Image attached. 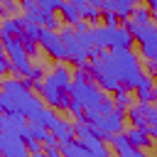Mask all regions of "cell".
I'll list each match as a JSON object with an SVG mask.
<instances>
[{
  "label": "cell",
  "mask_w": 157,
  "mask_h": 157,
  "mask_svg": "<svg viewBox=\"0 0 157 157\" xmlns=\"http://www.w3.org/2000/svg\"><path fill=\"white\" fill-rule=\"evenodd\" d=\"M91 64L128 91H135L137 83L145 78L142 61L137 59L132 49H103L101 56L93 59Z\"/></svg>",
  "instance_id": "cell-1"
},
{
  "label": "cell",
  "mask_w": 157,
  "mask_h": 157,
  "mask_svg": "<svg viewBox=\"0 0 157 157\" xmlns=\"http://www.w3.org/2000/svg\"><path fill=\"white\" fill-rule=\"evenodd\" d=\"M0 91L5 93L7 98V105H5V118H12V115H22L27 120H32L37 115V110L44 105L42 98L25 83V78H17V76H7V78H0Z\"/></svg>",
  "instance_id": "cell-2"
},
{
  "label": "cell",
  "mask_w": 157,
  "mask_h": 157,
  "mask_svg": "<svg viewBox=\"0 0 157 157\" xmlns=\"http://www.w3.org/2000/svg\"><path fill=\"white\" fill-rule=\"evenodd\" d=\"M123 27L130 32L132 42H137L140 56H142L145 61H155V59H157V29H155L152 20L145 22V25H135L132 20H125Z\"/></svg>",
  "instance_id": "cell-3"
},
{
  "label": "cell",
  "mask_w": 157,
  "mask_h": 157,
  "mask_svg": "<svg viewBox=\"0 0 157 157\" xmlns=\"http://www.w3.org/2000/svg\"><path fill=\"white\" fill-rule=\"evenodd\" d=\"M59 37L64 42L66 49V61H74L76 66H83L88 61V52H91V42L86 32H76L74 27H61Z\"/></svg>",
  "instance_id": "cell-4"
},
{
  "label": "cell",
  "mask_w": 157,
  "mask_h": 157,
  "mask_svg": "<svg viewBox=\"0 0 157 157\" xmlns=\"http://www.w3.org/2000/svg\"><path fill=\"white\" fill-rule=\"evenodd\" d=\"M69 98H71L76 105H81L83 110H96V108L103 103V98H108V96H105V91H101L91 78H83V81L71 78V83H69Z\"/></svg>",
  "instance_id": "cell-5"
},
{
  "label": "cell",
  "mask_w": 157,
  "mask_h": 157,
  "mask_svg": "<svg viewBox=\"0 0 157 157\" xmlns=\"http://www.w3.org/2000/svg\"><path fill=\"white\" fill-rule=\"evenodd\" d=\"M83 120L91 123L101 135H115V132H123L125 130V110L123 108H113L108 113H96V110H86L83 113Z\"/></svg>",
  "instance_id": "cell-6"
},
{
  "label": "cell",
  "mask_w": 157,
  "mask_h": 157,
  "mask_svg": "<svg viewBox=\"0 0 157 157\" xmlns=\"http://www.w3.org/2000/svg\"><path fill=\"white\" fill-rule=\"evenodd\" d=\"M125 120L132 123V128H147V125H157V110L152 103H140L132 101L125 108Z\"/></svg>",
  "instance_id": "cell-7"
},
{
  "label": "cell",
  "mask_w": 157,
  "mask_h": 157,
  "mask_svg": "<svg viewBox=\"0 0 157 157\" xmlns=\"http://www.w3.org/2000/svg\"><path fill=\"white\" fill-rule=\"evenodd\" d=\"M37 44H39L52 59H56V61H66V49H64V42H61V37H59L56 29H44V27H39Z\"/></svg>",
  "instance_id": "cell-8"
},
{
  "label": "cell",
  "mask_w": 157,
  "mask_h": 157,
  "mask_svg": "<svg viewBox=\"0 0 157 157\" xmlns=\"http://www.w3.org/2000/svg\"><path fill=\"white\" fill-rule=\"evenodd\" d=\"M42 81L49 83V86H54V88H64V91H69V83H71V69H69L64 61H56V64L44 74Z\"/></svg>",
  "instance_id": "cell-9"
},
{
  "label": "cell",
  "mask_w": 157,
  "mask_h": 157,
  "mask_svg": "<svg viewBox=\"0 0 157 157\" xmlns=\"http://www.w3.org/2000/svg\"><path fill=\"white\" fill-rule=\"evenodd\" d=\"M123 135L128 137L132 150H150L152 147V135L147 132V128H130V130H123Z\"/></svg>",
  "instance_id": "cell-10"
},
{
  "label": "cell",
  "mask_w": 157,
  "mask_h": 157,
  "mask_svg": "<svg viewBox=\"0 0 157 157\" xmlns=\"http://www.w3.org/2000/svg\"><path fill=\"white\" fill-rule=\"evenodd\" d=\"M108 49H132V37H130V32L123 25L110 27V32H108Z\"/></svg>",
  "instance_id": "cell-11"
},
{
  "label": "cell",
  "mask_w": 157,
  "mask_h": 157,
  "mask_svg": "<svg viewBox=\"0 0 157 157\" xmlns=\"http://www.w3.org/2000/svg\"><path fill=\"white\" fill-rule=\"evenodd\" d=\"M25 27V17L22 15H15V17H2L0 20V39L5 37H17Z\"/></svg>",
  "instance_id": "cell-12"
},
{
  "label": "cell",
  "mask_w": 157,
  "mask_h": 157,
  "mask_svg": "<svg viewBox=\"0 0 157 157\" xmlns=\"http://www.w3.org/2000/svg\"><path fill=\"white\" fill-rule=\"evenodd\" d=\"M59 155L61 157H88V152L78 137H69V140L59 142Z\"/></svg>",
  "instance_id": "cell-13"
},
{
  "label": "cell",
  "mask_w": 157,
  "mask_h": 157,
  "mask_svg": "<svg viewBox=\"0 0 157 157\" xmlns=\"http://www.w3.org/2000/svg\"><path fill=\"white\" fill-rule=\"evenodd\" d=\"M49 132H52V137H56L59 142H64V140L74 137V125H71L69 120H64V118L56 115V120L49 125Z\"/></svg>",
  "instance_id": "cell-14"
},
{
  "label": "cell",
  "mask_w": 157,
  "mask_h": 157,
  "mask_svg": "<svg viewBox=\"0 0 157 157\" xmlns=\"http://www.w3.org/2000/svg\"><path fill=\"white\" fill-rule=\"evenodd\" d=\"M137 101L140 103H152L155 101V81H152V76H147L145 74V78L137 83Z\"/></svg>",
  "instance_id": "cell-15"
},
{
  "label": "cell",
  "mask_w": 157,
  "mask_h": 157,
  "mask_svg": "<svg viewBox=\"0 0 157 157\" xmlns=\"http://www.w3.org/2000/svg\"><path fill=\"white\" fill-rule=\"evenodd\" d=\"M103 140H105V145L110 147V152H115V155H123V152H128V150H130V142H128V137H125L123 132L103 135Z\"/></svg>",
  "instance_id": "cell-16"
},
{
  "label": "cell",
  "mask_w": 157,
  "mask_h": 157,
  "mask_svg": "<svg viewBox=\"0 0 157 157\" xmlns=\"http://www.w3.org/2000/svg\"><path fill=\"white\" fill-rule=\"evenodd\" d=\"M132 5H135V0H108V2H105V10L115 12V15H118V20H128V17H130Z\"/></svg>",
  "instance_id": "cell-17"
},
{
  "label": "cell",
  "mask_w": 157,
  "mask_h": 157,
  "mask_svg": "<svg viewBox=\"0 0 157 157\" xmlns=\"http://www.w3.org/2000/svg\"><path fill=\"white\" fill-rule=\"evenodd\" d=\"M130 20H132L135 25H145V22L152 20V10H150L147 5H142V2H135L132 10H130Z\"/></svg>",
  "instance_id": "cell-18"
},
{
  "label": "cell",
  "mask_w": 157,
  "mask_h": 157,
  "mask_svg": "<svg viewBox=\"0 0 157 157\" xmlns=\"http://www.w3.org/2000/svg\"><path fill=\"white\" fill-rule=\"evenodd\" d=\"M59 12H61V20H64V22H66L69 27H74V25H76V22L81 20V17H78V10H76V7L71 5V2H66V0H64V2L59 5Z\"/></svg>",
  "instance_id": "cell-19"
},
{
  "label": "cell",
  "mask_w": 157,
  "mask_h": 157,
  "mask_svg": "<svg viewBox=\"0 0 157 157\" xmlns=\"http://www.w3.org/2000/svg\"><path fill=\"white\" fill-rule=\"evenodd\" d=\"M110 101H113V103H115L118 108H123V110H125V108H128V105L132 103V96H130V91H128V88L118 86V88L113 91V98H110Z\"/></svg>",
  "instance_id": "cell-20"
},
{
  "label": "cell",
  "mask_w": 157,
  "mask_h": 157,
  "mask_svg": "<svg viewBox=\"0 0 157 157\" xmlns=\"http://www.w3.org/2000/svg\"><path fill=\"white\" fill-rule=\"evenodd\" d=\"M20 15V5L15 0H2L0 2V17H15Z\"/></svg>",
  "instance_id": "cell-21"
},
{
  "label": "cell",
  "mask_w": 157,
  "mask_h": 157,
  "mask_svg": "<svg viewBox=\"0 0 157 157\" xmlns=\"http://www.w3.org/2000/svg\"><path fill=\"white\" fill-rule=\"evenodd\" d=\"M39 27H44V29H56V32H59V17H56L54 12H44Z\"/></svg>",
  "instance_id": "cell-22"
},
{
  "label": "cell",
  "mask_w": 157,
  "mask_h": 157,
  "mask_svg": "<svg viewBox=\"0 0 157 157\" xmlns=\"http://www.w3.org/2000/svg\"><path fill=\"white\" fill-rule=\"evenodd\" d=\"M101 20H103V25L105 27H118V15L115 12H110V10H101Z\"/></svg>",
  "instance_id": "cell-23"
},
{
  "label": "cell",
  "mask_w": 157,
  "mask_h": 157,
  "mask_svg": "<svg viewBox=\"0 0 157 157\" xmlns=\"http://www.w3.org/2000/svg\"><path fill=\"white\" fill-rule=\"evenodd\" d=\"M34 2H37L42 10H47V12H56V10H59V5H61L64 0H34Z\"/></svg>",
  "instance_id": "cell-24"
},
{
  "label": "cell",
  "mask_w": 157,
  "mask_h": 157,
  "mask_svg": "<svg viewBox=\"0 0 157 157\" xmlns=\"http://www.w3.org/2000/svg\"><path fill=\"white\" fill-rule=\"evenodd\" d=\"M7 74H10V59H7L5 49H2V42H0V76H7Z\"/></svg>",
  "instance_id": "cell-25"
},
{
  "label": "cell",
  "mask_w": 157,
  "mask_h": 157,
  "mask_svg": "<svg viewBox=\"0 0 157 157\" xmlns=\"http://www.w3.org/2000/svg\"><path fill=\"white\" fill-rule=\"evenodd\" d=\"M118 157H150V155H145V150H128V152H123V155H118Z\"/></svg>",
  "instance_id": "cell-26"
},
{
  "label": "cell",
  "mask_w": 157,
  "mask_h": 157,
  "mask_svg": "<svg viewBox=\"0 0 157 157\" xmlns=\"http://www.w3.org/2000/svg\"><path fill=\"white\" fill-rule=\"evenodd\" d=\"M88 27H91V25H88L86 20H78V22L74 25V29H76V32H88Z\"/></svg>",
  "instance_id": "cell-27"
},
{
  "label": "cell",
  "mask_w": 157,
  "mask_h": 157,
  "mask_svg": "<svg viewBox=\"0 0 157 157\" xmlns=\"http://www.w3.org/2000/svg\"><path fill=\"white\" fill-rule=\"evenodd\" d=\"M142 71H145L147 76H155V74H157V64H155V61H147V66H145Z\"/></svg>",
  "instance_id": "cell-28"
},
{
  "label": "cell",
  "mask_w": 157,
  "mask_h": 157,
  "mask_svg": "<svg viewBox=\"0 0 157 157\" xmlns=\"http://www.w3.org/2000/svg\"><path fill=\"white\" fill-rule=\"evenodd\" d=\"M145 5H147L150 10H155V5H157V0H145Z\"/></svg>",
  "instance_id": "cell-29"
},
{
  "label": "cell",
  "mask_w": 157,
  "mask_h": 157,
  "mask_svg": "<svg viewBox=\"0 0 157 157\" xmlns=\"http://www.w3.org/2000/svg\"><path fill=\"white\" fill-rule=\"evenodd\" d=\"M5 120H7V118H5V115H2V113H0V130H2V128H5Z\"/></svg>",
  "instance_id": "cell-30"
},
{
  "label": "cell",
  "mask_w": 157,
  "mask_h": 157,
  "mask_svg": "<svg viewBox=\"0 0 157 157\" xmlns=\"http://www.w3.org/2000/svg\"><path fill=\"white\" fill-rule=\"evenodd\" d=\"M22 2H29V0H20V5H22Z\"/></svg>",
  "instance_id": "cell-31"
},
{
  "label": "cell",
  "mask_w": 157,
  "mask_h": 157,
  "mask_svg": "<svg viewBox=\"0 0 157 157\" xmlns=\"http://www.w3.org/2000/svg\"><path fill=\"white\" fill-rule=\"evenodd\" d=\"M0 2H2V0H0Z\"/></svg>",
  "instance_id": "cell-32"
},
{
  "label": "cell",
  "mask_w": 157,
  "mask_h": 157,
  "mask_svg": "<svg viewBox=\"0 0 157 157\" xmlns=\"http://www.w3.org/2000/svg\"><path fill=\"white\" fill-rule=\"evenodd\" d=\"M88 2H91V0H88Z\"/></svg>",
  "instance_id": "cell-33"
}]
</instances>
